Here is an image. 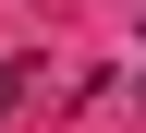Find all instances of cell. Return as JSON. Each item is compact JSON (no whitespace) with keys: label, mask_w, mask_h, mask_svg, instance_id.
<instances>
[{"label":"cell","mask_w":146,"mask_h":133,"mask_svg":"<svg viewBox=\"0 0 146 133\" xmlns=\"http://www.w3.org/2000/svg\"><path fill=\"white\" fill-rule=\"evenodd\" d=\"M12 97H25V61H12V48H0V121H12Z\"/></svg>","instance_id":"obj_1"}]
</instances>
